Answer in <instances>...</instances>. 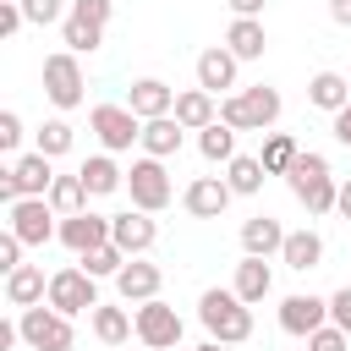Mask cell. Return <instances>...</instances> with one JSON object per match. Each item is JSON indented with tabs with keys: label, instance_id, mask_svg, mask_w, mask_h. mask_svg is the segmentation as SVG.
Masks as SVG:
<instances>
[{
	"label": "cell",
	"instance_id": "38",
	"mask_svg": "<svg viewBox=\"0 0 351 351\" xmlns=\"http://www.w3.org/2000/svg\"><path fill=\"white\" fill-rule=\"evenodd\" d=\"M22 16H27L33 27H49V22H66V11H60V0H22Z\"/></svg>",
	"mask_w": 351,
	"mask_h": 351
},
{
	"label": "cell",
	"instance_id": "9",
	"mask_svg": "<svg viewBox=\"0 0 351 351\" xmlns=\"http://www.w3.org/2000/svg\"><path fill=\"white\" fill-rule=\"evenodd\" d=\"M5 230H16L27 247L55 241V236H60V225H55V203H49V197H16V203L5 208Z\"/></svg>",
	"mask_w": 351,
	"mask_h": 351
},
{
	"label": "cell",
	"instance_id": "13",
	"mask_svg": "<svg viewBox=\"0 0 351 351\" xmlns=\"http://www.w3.org/2000/svg\"><path fill=\"white\" fill-rule=\"evenodd\" d=\"M110 241V214H93V208H77V214H60V247H71L77 258L104 247Z\"/></svg>",
	"mask_w": 351,
	"mask_h": 351
},
{
	"label": "cell",
	"instance_id": "34",
	"mask_svg": "<svg viewBox=\"0 0 351 351\" xmlns=\"http://www.w3.org/2000/svg\"><path fill=\"white\" fill-rule=\"evenodd\" d=\"M33 148L38 154H49V159H60V154H71V121H44L38 132H33Z\"/></svg>",
	"mask_w": 351,
	"mask_h": 351
},
{
	"label": "cell",
	"instance_id": "27",
	"mask_svg": "<svg viewBox=\"0 0 351 351\" xmlns=\"http://www.w3.org/2000/svg\"><path fill=\"white\" fill-rule=\"evenodd\" d=\"M93 335H99L104 346H126V340L137 335V318H132L126 307H104V302H99V307H93Z\"/></svg>",
	"mask_w": 351,
	"mask_h": 351
},
{
	"label": "cell",
	"instance_id": "6",
	"mask_svg": "<svg viewBox=\"0 0 351 351\" xmlns=\"http://www.w3.org/2000/svg\"><path fill=\"white\" fill-rule=\"evenodd\" d=\"M82 88H88V77H82V60H77L71 49L44 55V99H49L55 110H77V104H82Z\"/></svg>",
	"mask_w": 351,
	"mask_h": 351
},
{
	"label": "cell",
	"instance_id": "11",
	"mask_svg": "<svg viewBox=\"0 0 351 351\" xmlns=\"http://www.w3.org/2000/svg\"><path fill=\"white\" fill-rule=\"evenodd\" d=\"M110 241H115L126 258H143V252L159 241V225H154L148 208H121V214H110Z\"/></svg>",
	"mask_w": 351,
	"mask_h": 351
},
{
	"label": "cell",
	"instance_id": "43",
	"mask_svg": "<svg viewBox=\"0 0 351 351\" xmlns=\"http://www.w3.org/2000/svg\"><path fill=\"white\" fill-rule=\"evenodd\" d=\"M335 143H346V148H351V104H346V110H335Z\"/></svg>",
	"mask_w": 351,
	"mask_h": 351
},
{
	"label": "cell",
	"instance_id": "46",
	"mask_svg": "<svg viewBox=\"0 0 351 351\" xmlns=\"http://www.w3.org/2000/svg\"><path fill=\"white\" fill-rule=\"evenodd\" d=\"M335 208H340V214L351 219V181H340V197H335Z\"/></svg>",
	"mask_w": 351,
	"mask_h": 351
},
{
	"label": "cell",
	"instance_id": "3",
	"mask_svg": "<svg viewBox=\"0 0 351 351\" xmlns=\"http://www.w3.org/2000/svg\"><path fill=\"white\" fill-rule=\"evenodd\" d=\"M285 181H291V192H296V203H302L307 214H329L335 197H340V181L329 176V159L313 154V148L296 154V165L285 170Z\"/></svg>",
	"mask_w": 351,
	"mask_h": 351
},
{
	"label": "cell",
	"instance_id": "47",
	"mask_svg": "<svg viewBox=\"0 0 351 351\" xmlns=\"http://www.w3.org/2000/svg\"><path fill=\"white\" fill-rule=\"evenodd\" d=\"M197 351H225V340H208V346H197Z\"/></svg>",
	"mask_w": 351,
	"mask_h": 351
},
{
	"label": "cell",
	"instance_id": "26",
	"mask_svg": "<svg viewBox=\"0 0 351 351\" xmlns=\"http://www.w3.org/2000/svg\"><path fill=\"white\" fill-rule=\"evenodd\" d=\"M280 258H285V269H296V274H307V269H318L324 263V236L318 230H291L285 236V247H280Z\"/></svg>",
	"mask_w": 351,
	"mask_h": 351
},
{
	"label": "cell",
	"instance_id": "25",
	"mask_svg": "<svg viewBox=\"0 0 351 351\" xmlns=\"http://www.w3.org/2000/svg\"><path fill=\"white\" fill-rule=\"evenodd\" d=\"M82 186H88V197H110V192H121L126 186V170L110 159V154H93V159H82Z\"/></svg>",
	"mask_w": 351,
	"mask_h": 351
},
{
	"label": "cell",
	"instance_id": "1",
	"mask_svg": "<svg viewBox=\"0 0 351 351\" xmlns=\"http://www.w3.org/2000/svg\"><path fill=\"white\" fill-rule=\"evenodd\" d=\"M280 88L258 82V88H236V93H219V121L236 126V132H269L280 121Z\"/></svg>",
	"mask_w": 351,
	"mask_h": 351
},
{
	"label": "cell",
	"instance_id": "18",
	"mask_svg": "<svg viewBox=\"0 0 351 351\" xmlns=\"http://www.w3.org/2000/svg\"><path fill=\"white\" fill-rule=\"evenodd\" d=\"M11 176H16V192H22V197H49V186H55V159L33 148V154L11 159Z\"/></svg>",
	"mask_w": 351,
	"mask_h": 351
},
{
	"label": "cell",
	"instance_id": "14",
	"mask_svg": "<svg viewBox=\"0 0 351 351\" xmlns=\"http://www.w3.org/2000/svg\"><path fill=\"white\" fill-rule=\"evenodd\" d=\"M324 324H329V302H324V296L296 291V296H285V302H280V329H285V335L307 340V335H313V329H324Z\"/></svg>",
	"mask_w": 351,
	"mask_h": 351
},
{
	"label": "cell",
	"instance_id": "35",
	"mask_svg": "<svg viewBox=\"0 0 351 351\" xmlns=\"http://www.w3.org/2000/svg\"><path fill=\"white\" fill-rule=\"evenodd\" d=\"M49 203H55V214H77V208H88V186H82V176H55Z\"/></svg>",
	"mask_w": 351,
	"mask_h": 351
},
{
	"label": "cell",
	"instance_id": "16",
	"mask_svg": "<svg viewBox=\"0 0 351 351\" xmlns=\"http://www.w3.org/2000/svg\"><path fill=\"white\" fill-rule=\"evenodd\" d=\"M126 110L143 115V121H154V115H176V88L159 82V77H137V82L126 88Z\"/></svg>",
	"mask_w": 351,
	"mask_h": 351
},
{
	"label": "cell",
	"instance_id": "23",
	"mask_svg": "<svg viewBox=\"0 0 351 351\" xmlns=\"http://www.w3.org/2000/svg\"><path fill=\"white\" fill-rule=\"evenodd\" d=\"M230 291H236L241 302L258 307V302L274 291V269H269V258H252V252H247V258L236 263V285H230Z\"/></svg>",
	"mask_w": 351,
	"mask_h": 351
},
{
	"label": "cell",
	"instance_id": "8",
	"mask_svg": "<svg viewBox=\"0 0 351 351\" xmlns=\"http://www.w3.org/2000/svg\"><path fill=\"white\" fill-rule=\"evenodd\" d=\"M49 307H55V313H66V318L93 313V307H99V285H93V274H88L82 263L55 269V274H49Z\"/></svg>",
	"mask_w": 351,
	"mask_h": 351
},
{
	"label": "cell",
	"instance_id": "29",
	"mask_svg": "<svg viewBox=\"0 0 351 351\" xmlns=\"http://www.w3.org/2000/svg\"><path fill=\"white\" fill-rule=\"evenodd\" d=\"M197 148H203L208 165H230V159H236V126H225V121L203 126V132H197Z\"/></svg>",
	"mask_w": 351,
	"mask_h": 351
},
{
	"label": "cell",
	"instance_id": "30",
	"mask_svg": "<svg viewBox=\"0 0 351 351\" xmlns=\"http://www.w3.org/2000/svg\"><path fill=\"white\" fill-rule=\"evenodd\" d=\"M263 176H269V170H263V159H252V154H236V159L225 165V181H230L236 197H252V192L263 186Z\"/></svg>",
	"mask_w": 351,
	"mask_h": 351
},
{
	"label": "cell",
	"instance_id": "19",
	"mask_svg": "<svg viewBox=\"0 0 351 351\" xmlns=\"http://www.w3.org/2000/svg\"><path fill=\"white\" fill-rule=\"evenodd\" d=\"M285 225L274 219V214H252L247 225H241V252H252V258H274L280 247H285Z\"/></svg>",
	"mask_w": 351,
	"mask_h": 351
},
{
	"label": "cell",
	"instance_id": "22",
	"mask_svg": "<svg viewBox=\"0 0 351 351\" xmlns=\"http://www.w3.org/2000/svg\"><path fill=\"white\" fill-rule=\"evenodd\" d=\"M176 121H181L186 132H203V126H214V121H219V104H214V93H208V88H181V93H176Z\"/></svg>",
	"mask_w": 351,
	"mask_h": 351
},
{
	"label": "cell",
	"instance_id": "2",
	"mask_svg": "<svg viewBox=\"0 0 351 351\" xmlns=\"http://www.w3.org/2000/svg\"><path fill=\"white\" fill-rule=\"evenodd\" d=\"M197 318L208 329V340H225V346H241L252 335V302H241L236 291H203L197 296Z\"/></svg>",
	"mask_w": 351,
	"mask_h": 351
},
{
	"label": "cell",
	"instance_id": "12",
	"mask_svg": "<svg viewBox=\"0 0 351 351\" xmlns=\"http://www.w3.org/2000/svg\"><path fill=\"white\" fill-rule=\"evenodd\" d=\"M230 181L225 176H197V181H186V192H181V208L192 214V219H219L225 208H230Z\"/></svg>",
	"mask_w": 351,
	"mask_h": 351
},
{
	"label": "cell",
	"instance_id": "44",
	"mask_svg": "<svg viewBox=\"0 0 351 351\" xmlns=\"http://www.w3.org/2000/svg\"><path fill=\"white\" fill-rule=\"evenodd\" d=\"M236 16H263V0H225Z\"/></svg>",
	"mask_w": 351,
	"mask_h": 351
},
{
	"label": "cell",
	"instance_id": "17",
	"mask_svg": "<svg viewBox=\"0 0 351 351\" xmlns=\"http://www.w3.org/2000/svg\"><path fill=\"white\" fill-rule=\"evenodd\" d=\"M236 71H241V60L225 44L197 55V88H208V93H236Z\"/></svg>",
	"mask_w": 351,
	"mask_h": 351
},
{
	"label": "cell",
	"instance_id": "36",
	"mask_svg": "<svg viewBox=\"0 0 351 351\" xmlns=\"http://www.w3.org/2000/svg\"><path fill=\"white\" fill-rule=\"evenodd\" d=\"M66 16H77V22H93V27H110V16H115V0H71V11Z\"/></svg>",
	"mask_w": 351,
	"mask_h": 351
},
{
	"label": "cell",
	"instance_id": "10",
	"mask_svg": "<svg viewBox=\"0 0 351 351\" xmlns=\"http://www.w3.org/2000/svg\"><path fill=\"white\" fill-rule=\"evenodd\" d=\"M137 340L148 346V351H170V346H181V313L170 307V302H137Z\"/></svg>",
	"mask_w": 351,
	"mask_h": 351
},
{
	"label": "cell",
	"instance_id": "28",
	"mask_svg": "<svg viewBox=\"0 0 351 351\" xmlns=\"http://www.w3.org/2000/svg\"><path fill=\"white\" fill-rule=\"evenodd\" d=\"M307 99H313L318 110H329V115H335V110H346V104H351V82H346L340 71H318V77L307 82Z\"/></svg>",
	"mask_w": 351,
	"mask_h": 351
},
{
	"label": "cell",
	"instance_id": "39",
	"mask_svg": "<svg viewBox=\"0 0 351 351\" xmlns=\"http://www.w3.org/2000/svg\"><path fill=\"white\" fill-rule=\"evenodd\" d=\"M16 148H22V115L0 110V154H16Z\"/></svg>",
	"mask_w": 351,
	"mask_h": 351
},
{
	"label": "cell",
	"instance_id": "40",
	"mask_svg": "<svg viewBox=\"0 0 351 351\" xmlns=\"http://www.w3.org/2000/svg\"><path fill=\"white\" fill-rule=\"evenodd\" d=\"M22 247H27V241H22L16 230H0V269H5V274L22 263Z\"/></svg>",
	"mask_w": 351,
	"mask_h": 351
},
{
	"label": "cell",
	"instance_id": "4",
	"mask_svg": "<svg viewBox=\"0 0 351 351\" xmlns=\"http://www.w3.org/2000/svg\"><path fill=\"white\" fill-rule=\"evenodd\" d=\"M16 324H22V346H27V351H71V346H77L71 318L55 313V307H44V302H38V307H22Z\"/></svg>",
	"mask_w": 351,
	"mask_h": 351
},
{
	"label": "cell",
	"instance_id": "37",
	"mask_svg": "<svg viewBox=\"0 0 351 351\" xmlns=\"http://www.w3.org/2000/svg\"><path fill=\"white\" fill-rule=\"evenodd\" d=\"M307 351H351V335L340 324H324V329L307 335Z\"/></svg>",
	"mask_w": 351,
	"mask_h": 351
},
{
	"label": "cell",
	"instance_id": "20",
	"mask_svg": "<svg viewBox=\"0 0 351 351\" xmlns=\"http://www.w3.org/2000/svg\"><path fill=\"white\" fill-rule=\"evenodd\" d=\"M5 302H11V307H38V302H49L44 269H38V263H16V269L5 274Z\"/></svg>",
	"mask_w": 351,
	"mask_h": 351
},
{
	"label": "cell",
	"instance_id": "32",
	"mask_svg": "<svg viewBox=\"0 0 351 351\" xmlns=\"http://www.w3.org/2000/svg\"><path fill=\"white\" fill-rule=\"evenodd\" d=\"M77 263H82V269H88L93 280H115V274L126 269V252H121L115 241H104V247H93V252H82Z\"/></svg>",
	"mask_w": 351,
	"mask_h": 351
},
{
	"label": "cell",
	"instance_id": "21",
	"mask_svg": "<svg viewBox=\"0 0 351 351\" xmlns=\"http://www.w3.org/2000/svg\"><path fill=\"white\" fill-rule=\"evenodd\" d=\"M225 49H230L236 60H263V49H269L263 16H236V22L225 27Z\"/></svg>",
	"mask_w": 351,
	"mask_h": 351
},
{
	"label": "cell",
	"instance_id": "7",
	"mask_svg": "<svg viewBox=\"0 0 351 351\" xmlns=\"http://www.w3.org/2000/svg\"><path fill=\"white\" fill-rule=\"evenodd\" d=\"M88 126H93V137H99L104 154H126L132 143H143V115H132L126 104H93Z\"/></svg>",
	"mask_w": 351,
	"mask_h": 351
},
{
	"label": "cell",
	"instance_id": "24",
	"mask_svg": "<svg viewBox=\"0 0 351 351\" xmlns=\"http://www.w3.org/2000/svg\"><path fill=\"white\" fill-rule=\"evenodd\" d=\"M181 137H186V126H181L176 115H154V121H143V154H154V159L181 154Z\"/></svg>",
	"mask_w": 351,
	"mask_h": 351
},
{
	"label": "cell",
	"instance_id": "33",
	"mask_svg": "<svg viewBox=\"0 0 351 351\" xmlns=\"http://www.w3.org/2000/svg\"><path fill=\"white\" fill-rule=\"evenodd\" d=\"M60 38H66V49H71V55H93V49L104 44V27H93V22H77V16H66V22H60Z\"/></svg>",
	"mask_w": 351,
	"mask_h": 351
},
{
	"label": "cell",
	"instance_id": "45",
	"mask_svg": "<svg viewBox=\"0 0 351 351\" xmlns=\"http://www.w3.org/2000/svg\"><path fill=\"white\" fill-rule=\"evenodd\" d=\"M329 16H335L340 27H351V0H329Z\"/></svg>",
	"mask_w": 351,
	"mask_h": 351
},
{
	"label": "cell",
	"instance_id": "42",
	"mask_svg": "<svg viewBox=\"0 0 351 351\" xmlns=\"http://www.w3.org/2000/svg\"><path fill=\"white\" fill-rule=\"evenodd\" d=\"M22 22H27V16H22V0H0V38H11Z\"/></svg>",
	"mask_w": 351,
	"mask_h": 351
},
{
	"label": "cell",
	"instance_id": "5",
	"mask_svg": "<svg viewBox=\"0 0 351 351\" xmlns=\"http://www.w3.org/2000/svg\"><path fill=\"white\" fill-rule=\"evenodd\" d=\"M126 192H132V208H148V214L170 208L176 186H170V170H165V159H154V154L132 159V170H126Z\"/></svg>",
	"mask_w": 351,
	"mask_h": 351
},
{
	"label": "cell",
	"instance_id": "31",
	"mask_svg": "<svg viewBox=\"0 0 351 351\" xmlns=\"http://www.w3.org/2000/svg\"><path fill=\"white\" fill-rule=\"evenodd\" d=\"M296 154H302V148H296V137H291V132H269L258 159H263V170H269V176H285V170L296 165Z\"/></svg>",
	"mask_w": 351,
	"mask_h": 351
},
{
	"label": "cell",
	"instance_id": "15",
	"mask_svg": "<svg viewBox=\"0 0 351 351\" xmlns=\"http://www.w3.org/2000/svg\"><path fill=\"white\" fill-rule=\"evenodd\" d=\"M159 285H165V269L159 263H148V258H126V269L115 274V291H121V302H154L159 296Z\"/></svg>",
	"mask_w": 351,
	"mask_h": 351
},
{
	"label": "cell",
	"instance_id": "41",
	"mask_svg": "<svg viewBox=\"0 0 351 351\" xmlns=\"http://www.w3.org/2000/svg\"><path fill=\"white\" fill-rule=\"evenodd\" d=\"M329 324H340V329L351 335V285H340V291L329 296Z\"/></svg>",
	"mask_w": 351,
	"mask_h": 351
}]
</instances>
